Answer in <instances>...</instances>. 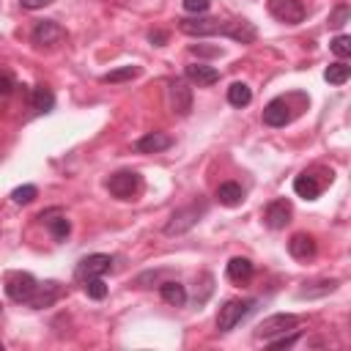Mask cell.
<instances>
[{
    "label": "cell",
    "instance_id": "6da1fadb",
    "mask_svg": "<svg viewBox=\"0 0 351 351\" xmlns=\"http://www.w3.org/2000/svg\"><path fill=\"white\" fill-rule=\"evenodd\" d=\"M178 30L186 33V36H228L233 41H241V44H250L255 41L258 30L255 25H250L247 19H236V22H228V19H214V16H195V19H178Z\"/></svg>",
    "mask_w": 351,
    "mask_h": 351
},
{
    "label": "cell",
    "instance_id": "7a4b0ae2",
    "mask_svg": "<svg viewBox=\"0 0 351 351\" xmlns=\"http://www.w3.org/2000/svg\"><path fill=\"white\" fill-rule=\"evenodd\" d=\"M252 310H255V299H230V302H225L219 307V313H217V329L219 332H230Z\"/></svg>",
    "mask_w": 351,
    "mask_h": 351
},
{
    "label": "cell",
    "instance_id": "3957f363",
    "mask_svg": "<svg viewBox=\"0 0 351 351\" xmlns=\"http://www.w3.org/2000/svg\"><path fill=\"white\" fill-rule=\"evenodd\" d=\"M107 189H110V195L118 197V200H132V197H137V192L143 189V178H140V173H134V170H118V173H112V176L107 178Z\"/></svg>",
    "mask_w": 351,
    "mask_h": 351
},
{
    "label": "cell",
    "instance_id": "277c9868",
    "mask_svg": "<svg viewBox=\"0 0 351 351\" xmlns=\"http://www.w3.org/2000/svg\"><path fill=\"white\" fill-rule=\"evenodd\" d=\"M36 277L30 271H8L5 274V296L16 304H27L36 291Z\"/></svg>",
    "mask_w": 351,
    "mask_h": 351
},
{
    "label": "cell",
    "instance_id": "5b68a950",
    "mask_svg": "<svg viewBox=\"0 0 351 351\" xmlns=\"http://www.w3.org/2000/svg\"><path fill=\"white\" fill-rule=\"evenodd\" d=\"M299 326V318L293 313H274L269 318H263L255 329V337L258 340H271V337H280L285 332H293Z\"/></svg>",
    "mask_w": 351,
    "mask_h": 351
},
{
    "label": "cell",
    "instance_id": "8992f818",
    "mask_svg": "<svg viewBox=\"0 0 351 351\" xmlns=\"http://www.w3.org/2000/svg\"><path fill=\"white\" fill-rule=\"evenodd\" d=\"M203 211H206V206H203V203H192V206H186V208L173 211V214H170V219H167V225H165V233H167V236L186 233L189 228H195V225L200 222Z\"/></svg>",
    "mask_w": 351,
    "mask_h": 351
},
{
    "label": "cell",
    "instance_id": "52a82bcc",
    "mask_svg": "<svg viewBox=\"0 0 351 351\" xmlns=\"http://www.w3.org/2000/svg\"><path fill=\"white\" fill-rule=\"evenodd\" d=\"M112 269V258L104 255V252H93V255H85L77 269H74V277L82 282V280H90V277H101Z\"/></svg>",
    "mask_w": 351,
    "mask_h": 351
},
{
    "label": "cell",
    "instance_id": "ba28073f",
    "mask_svg": "<svg viewBox=\"0 0 351 351\" xmlns=\"http://www.w3.org/2000/svg\"><path fill=\"white\" fill-rule=\"evenodd\" d=\"M269 14L277 19V22H285V25H299L307 14L304 3L302 0H269Z\"/></svg>",
    "mask_w": 351,
    "mask_h": 351
},
{
    "label": "cell",
    "instance_id": "9c48e42d",
    "mask_svg": "<svg viewBox=\"0 0 351 351\" xmlns=\"http://www.w3.org/2000/svg\"><path fill=\"white\" fill-rule=\"evenodd\" d=\"M30 38H33L36 47H58L66 38V30L55 19H41V22H36Z\"/></svg>",
    "mask_w": 351,
    "mask_h": 351
},
{
    "label": "cell",
    "instance_id": "30bf717a",
    "mask_svg": "<svg viewBox=\"0 0 351 351\" xmlns=\"http://www.w3.org/2000/svg\"><path fill=\"white\" fill-rule=\"evenodd\" d=\"M60 293H63L60 282L47 280V282H38V285H36V291H33V296H30L27 304H30L33 310H44V307H52V304L60 299Z\"/></svg>",
    "mask_w": 351,
    "mask_h": 351
},
{
    "label": "cell",
    "instance_id": "8fae6325",
    "mask_svg": "<svg viewBox=\"0 0 351 351\" xmlns=\"http://www.w3.org/2000/svg\"><path fill=\"white\" fill-rule=\"evenodd\" d=\"M170 107L178 115H189L192 112V88L186 80H173L170 82Z\"/></svg>",
    "mask_w": 351,
    "mask_h": 351
},
{
    "label": "cell",
    "instance_id": "7c38bea8",
    "mask_svg": "<svg viewBox=\"0 0 351 351\" xmlns=\"http://www.w3.org/2000/svg\"><path fill=\"white\" fill-rule=\"evenodd\" d=\"M263 222L271 228V230H282L288 222H291V203L285 197H277L266 206L263 211Z\"/></svg>",
    "mask_w": 351,
    "mask_h": 351
},
{
    "label": "cell",
    "instance_id": "4fadbf2b",
    "mask_svg": "<svg viewBox=\"0 0 351 351\" xmlns=\"http://www.w3.org/2000/svg\"><path fill=\"white\" fill-rule=\"evenodd\" d=\"M38 219H41V222H47V228H49L52 239H58V241H66V236L71 233V222L66 219V214H63L60 208L41 211V214H38Z\"/></svg>",
    "mask_w": 351,
    "mask_h": 351
},
{
    "label": "cell",
    "instance_id": "5bb4252c",
    "mask_svg": "<svg viewBox=\"0 0 351 351\" xmlns=\"http://www.w3.org/2000/svg\"><path fill=\"white\" fill-rule=\"evenodd\" d=\"M170 145H173V140L165 132H148V134H143L134 143V151H140V154H159V151H167Z\"/></svg>",
    "mask_w": 351,
    "mask_h": 351
},
{
    "label": "cell",
    "instance_id": "9a60e30c",
    "mask_svg": "<svg viewBox=\"0 0 351 351\" xmlns=\"http://www.w3.org/2000/svg\"><path fill=\"white\" fill-rule=\"evenodd\" d=\"M315 239L310 236V233H293L291 239H288V252L296 258V261H307V258H313L315 255Z\"/></svg>",
    "mask_w": 351,
    "mask_h": 351
},
{
    "label": "cell",
    "instance_id": "2e32d148",
    "mask_svg": "<svg viewBox=\"0 0 351 351\" xmlns=\"http://www.w3.org/2000/svg\"><path fill=\"white\" fill-rule=\"evenodd\" d=\"M288 121H291V112H288V101L285 99H271L263 107V123L266 126H285Z\"/></svg>",
    "mask_w": 351,
    "mask_h": 351
},
{
    "label": "cell",
    "instance_id": "e0dca14e",
    "mask_svg": "<svg viewBox=\"0 0 351 351\" xmlns=\"http://www.w3.org/2000/svg\"><path fill=\"white\" fill-rule=\"evenodd\" d=\"M186 80L195 82V85H214L219 80V71L214 66H206V63H189L186 66Z\"/></svg>",
    "mask_w": 351,
    "mask_h": 351
},
{
    "label": "cell",
    "instance_id": "ac0fdd59",
    "mask_svg": "<svg viewBox=\"0 0 351 351\" xmlns=\"http://www.w3.org/2000/svg\"><path fill=\"white\" fill-rule=\"evenodd\" d=\"M252 271H255V266L250 258H230L225 266V274L230 282H247L252 277Z\"/></svg>",
    "mask_w": 351,
    "mask_h": 351
},
{
    "label": "cell",
    "instance_id": "d6986e66",
    "mask_svg": "<svg viewBox=\"0 0 351 351\" xmlns=\"http://www.w3.org/2000/svg\"><path fill=\"white\" fill-rule=\"evenodd\" d=\"M293 192H296L299 197H304V200H315V197L321 195V184L315 181V176L302 173V176L293 178Z\"/></svg>",
    "mask_w": 351,
    "mask_h": 351
},
{
    "label": "cell",
    "instance_id": "ffe728a7",
    "mask_svg": "<svg viewBox=\"0 0 351 351\" xmlns=\"http://www.w3.org/2000/svg\"><path fill=\"white\" fill-rule=\"evenodd\" d=\"M217 200H219L222 206H228V208L239 206V203L244 200V189H241V184H236V181H225V184H219V186H217Z\"/></svg>",
    "mask_w": 351,
    "mask_h": 351
},
{
    "label": "cell",
    "instance_id": "44dd1931",
    "mask_svg": "<svg viewBox=\"0 0 351 351\" xmlns=\"http://www.w3.org/2000/svg\"><path fill=\"white\" fill-rule=\"evenodd\" d=\"M30 107H33L36 112H52V107H55V93H52L49 88H44V85H36L33 93H30Z\"/></svg>",
    "mask_w": 351,
    "mask_h": 351
},
{
    "label": "cell",
    "instance_id": "7402d4cb",
    "mask_svg": "<svg viewBox=\"0 0 351 351\" xmlns=\"http://www.w3.org/2000/svg\"><path fill=\"white\" fill-rule=\"evenodd\" d=\"M159 293H162V299L167 302V304H173V307H181L184 302H186V291H184V285L181 282H162L159 285Z\"/></svg>",
    "mask_w": 351,
    "mask_h": 351
},
{
    "label": "cell",
    "instance_id": "603a6c76",
    "mask_svg": "<svg viewBox=\"0 0 351 351\" xmlns=\"http://www.w3.org/2000/svg\"><path fill=\"white\" fill-rule=\"evenodd\" d=\"M348 77H351V66H346V60H337V63L326 66V71H324V80L329 85H346Z\"/></svg>",
    "mask_w": 351,
    "mask_h": 351
},
{
    "label": "cell",
    "instance_id": "cb8c5ba5",
    "mask_svg": "<svg viewBox=\"0 0 351 351\" xmlns=\"http://www.w3.org/2000/svg\"><path fill=\"white\" fill-rule=\"evenodd\" d=\"M228 101H230L233 107H247V104L252 101L250 85H247V82H233V85L228 88Z\"/></svg>",
    "mask_w": 351,
    "mask_h": 351
},
{
    "label": "cell",
    "instance_id": "d4e9b609",
    "mask_svg": "<svg viewBox=\"0 0 351 351\" xmlns=\"http://www.w3.org/2000/svg\"><path fill=\"white\" fill-rule=\"evenodd\" d=\"M38 197V189L33 186V184H22V186H16L14 192H11V200L16 203V206H27V203H33Z\"/></svg>",
    "mask_w": 351,
    "mask_h": 351
},
{
    "label": "cell",
    "instance_id": "484cf974",
    "mask_svg": "<svg viewBox=\"0 0 351 351\" xmlns=\"http://www.w3.org/2000/svg\"><path fill=\"white\" fill-rule=\"evenodd\" d=\"M140 74L137 66H123V69H115V71H107L101 77V82H126V80H134Z\"/></svg>",
    "mask_w": 351,
    "mask_h": 351
},
{
    "label": "cell",
    "instance_id": "4316f807",
    "mask_svg": "<svg viewBox=\"0 0 351 351\" xmlns=\"http://www.w3.org/2000/svg\"><path fill=\"white\" fill-rule=\"evenodd\" d=\"M82 291L90 296V299H104L107 296V285L101 277H90V280H82Z\"/></svg>",
    "mask_w": 351,
    "mask_h": 351
},
{
    "label": "cell",
    "instance_id": "83f0119b",
    "mask_svg": "<svg viewBox=\"0 0 351 351\" xmlns=\"http://www.w3.org/2000/svg\"><path fill=\"white\" fill-rule=\"evenodd\" d=\"M329 47H332V52H335L340 60H346V58L351 55V36L340 33V36H335V38H332V44H329Z\"/></svg>",
    "mask_w": 351,
    "mask_h": 351
},
{
    "label": "cell",
    "instance_id": "f1b7e54d",
    "mask_svg": "<svg viewBox=\"0 0 351 351\" xmlns=\"http://www.w3.org/2000/svg\"><path fill=\"white\" fill-rule=\"evenodd\" d=\"M296 340H299V332L293 329V332H285V335L271 337V340H266V343H269V348H291Z\"/></svg>",
    "mask_w": 351,
    "mask_h": 351
},
{
    "label": "cell",
    "instance_id": "f546056e",
    "mask_svg": "<svg viewBox=\"0 0 351 351\" xmlns=\"http://www.w3.org/2000/svg\"><path fill=\"white\" fill-rule=\"evenodd\" d=\"M348 5H337L332 14H329V27H343L346 22H348Z\"/></svg>",
    "mask_w": 351,
    "mask_h": 351
},
{
    "label": "cell",
    "instance_id": "4dcf8cb0",
    "mask_svg": "<svg viewBox=\"0 0 351 351\" xmlns=\"http://www.w3.org/2000/svg\"><path fill=\"white\" fill-rule=\"evenodd\" d=\"M208 5H211V0H184V11H189V14H206L208 11Z\"/></svg>",
    "mask_w": 351,
    "mask_h": 351
},
{
    "label": "cell",
    "instance_id": "1f68e13d",
    "mask_svg": "<svg viewBox=\"0 0 351 351\" xmlns=\"http://www.w3.org/2000/svg\"><path fill=\"white\" fill-rule=\"evenodd\" d=\"M14 90V77L8 71H0V96H8Z\"/></svg>",
    "mask_w": 351,
    "mask_h": 351
},
{
    "label": "cell",
    "instance_id": "d6a6232c",
    "mask_svg": "<svg viewBox=\"0 0 351 351\" xmlns=\"http://www.w3.org/2000/svg\"><path fill=\"white\" fill-rule=\"evenodd\" d=\"M148 41H151L154 47H165V44H167V33H165V30H151V33H148Z\"/></svg>",
    "mask_w": 351,
    "mask_h": 351
},
{
    "label": "cell",
    "instance_id": "836d02e7",
    "mask_svg": "<svg viewBox=\"0 0 351 351\" xmlns=\"http://www.w3.org/2000/svg\"><path fill=\"white\" fill-rule=\"evenodd\" d=\"M19 3H22L25 8H30V11H33V8H41V5H47L49 0H19Z\"/></svg>",
    "mask_w": 351,
    "mask_h": 351
},
{
    "label": "cell",
    "instance_id": "e575fe53",
    "mask_svg": "<svg viewBox=\"0 0 351 351\" xmlns=\"http://www.w3.org/2000/svg\"><path fill=\"white\" fill-rule=\"evenodd\" d=\"M0 313H3V304H0Z\"/></svg>",
    "mask_w": 351,
    "mask_h": 351
},
{
    "label": "cell",
    "instance_id": "d590c367",
    "mask_svg": "<svg viewBox=\"0 0 351 351\" xmlns=\"http://www.w3.org/2000/svg\"><path fill=\"white\" fill-rule=\"evenodd\" d=\"M0 348H3V343H0Z\"/></svg>",
    "mask_w": 351,
    "mask_h": 351
}]
</instances>
